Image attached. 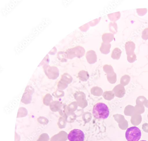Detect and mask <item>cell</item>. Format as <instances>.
<instances>
[{
	"instance_id": "obj_1",
	"label": "cell",
	"mask_w": 148,
	"mask_h": 141,
	"mask_svg": "<svg viewBox=\"0 0 148 141\" xmlns=\"http://www.w3.org/2000/svg\"><path fill=\"white\" fill-rule=\"evenodd\" d=\"M92 114L94 117L97 119H105L108 117L110 111L108 106L105 104L99 102L94 106Z\"/></svg>"
},
{
	"instance_id": "obj_2",
	"label": "cell",
	"mask_w": 148,
	"mask_h": 141,
	"mask_svg": "<svg viewBox=\"0 0 148 141\" xmlns=\"http://www.w3.org/2000/svg\"><path fill=\"white\" fill-rule=\"evenodd\" d=\"M141 136V131L136 126L128 128L125 133V137L127 141H138Z\"/></svg>"
},
{
	"instance_id": "obj_3",
	"label": "cell",
	"mask_w": 148,
	"mask_h": 141,
	"mask_svg": "<svg viewBox=\"0 0 148 141\" xmlns=\"http://www.w3.org/2000/svg\"><path fill=\"white\" fill-rule=\"evenodd\" d=\"M65 55L68 58H73L76 56L80 58L84 55L85 49L82 46H78L67 50L65 52Z\"/></svg>"
},
{
	"instance_id": "obj_4",
	"label": "cell",
	"mask_w": 148,
	"mask_h": 141,
	"mask_svg": "<svg viewBox=\"0 0 148 141\" xmlns=\"http://www.w3.org/2000/svg\"><path fill=\"white\" fill-rule=\"evenodd\" d=\"M43 68L46 75L49 79L55 80L59 77V71L57 67L45 64Z\"/></svg>"
},
{
	"instance_id": "obj_5",
	"label": "cell",
	"mask_w": 148,
	"mask_h": 141,
	"mask_svg": "<svg viewBox=\"0 0 148 141\" xmlns=\"http://www.w3.org/2000/svg\"><path fill=\"white\" fill-rule=\"evenodd\" d=\"M34 89L30 85L27 86L23 95L21 101L26 105L31 103L32 101V95L34 93Z\"/></svg>"
},
{
	"instance_id": "obj_6",
	"label": "cell",
	"mask_w": 148,
	"mask_h": 141,
	"mask_svg": "<svg viewBox=\"0 0 148 141\" xmlns=\"http://www.w3.org/2000/svg\"><path fill=\"white\" fill-rule=\"evenodd\" d=\"M84 132L79 129H74L71 131L68 136L69 141H84Z\"/></svg>"
},
{
	"instance_id": "obj_7",
	"label": "cell",
	"mask_w": 148,
	"mask_h": 141,
	"mask_svg": "<svg viewBox=\"0 0 148 141\" xmlns=\"http://www.w3.org/2000/svg\"><path fill=\"white\" fill-rule=\"evenodd\" d=\"M113 91L114 92L115 96L120 98L124 97L126 93L124 86L121 84L116 85L114 88Z\"/></svg>"
},
{
	"instance_id": "obj_8",
	"label": "cell",
	"mask_w": 148,
	"mask_h": 141,
	"mask_svg": "<svg viewBox=\"0 0 148 141\" xmlns=\"http://www.w3.org/2000/svg\"><path fill=\"white\" fill-rule=\"evenodd\" d=\"M86 57L88 62L90 64H94L97 61V56L93 50L88 51L86 54Z\"/></svg>"
},
{
	"instance_id": "obj_9",
	"label": "cell",
	"mask_w": 148,
	"mask_h": 141,
	"mask_svg": "<svg viewBox=\"0 0 148 141\" xmlns=\"http://www.w3.org/2000/svg\"><path fill=\"white\" fill-rule=\"evenodd\" d=\"M125 47L127 56L134 53L135 45L133 42L131 41L127 42L125 44Z\"/></svg>"
},
{
	"instance_id": "obj_10",
	"label": "cell",
	"mask_w": 148,
	"mask_h": 141,
	"mask_svg": "<svg viewBox=\"0 0 148 141\" xmlns=\"http://www.w3.org/2000/svg\"><path fill=\"white\" fill-rule=\"evenodd\" d=\"M114 35L110 33H104L102 35L103 43L106 44H109L114 39Z\"/></svg>"
},
{
	"instance_id": "obj_11",
	"label": "cell",
	"mask_w": 148,
	"mask_h": 141,
	"mask_svg": "<svg viewBox=\"0 0 148 141\" xmlns=\"http://www.w3.org/2000/svg\"><path fill=\"white\" fill-rule=\"evenodd\" d=\"M111 47L110 44H106L103 42L101 43L100 50L102 54L107 55L110 53Z\"/></svg>"
},
{
	"instance_id": "obj_12",
	"label": "cell",
	"mask_w": 148,
	"mask_h": 141,
	"mask_svg": "<svg viewBox=\"0 0 148 141\" xmlns=\"http://www.w3.org/2000/svg\"><path fill=\"white\" fill-rule=\"evenodd\" d=\"M53 97L50 94H47L43 99V104L47 106H50L53 101Z\"/></svg>"
},
{
	"instance_id": "obj_13",
	"label": "cell",
	"mask_w": 148,
	"mask_h": 141,
	"mask_svg": "<svg viewBox=\"0 0 148 141\" xmlns=\"http://www.w3.org/2000/svg\"><path fill=\"white\" fill-rule=\"evenodd\" d=\"M122 51L119 48H115L112 51L111 57L114 60H119L121 56Z\"/></svg>"
},
{
	"instance_id": "obj_14",
	"label": "cell",
	"mask_w": 148,
	"mask_h": 141,
	"mask_svg": "<svg viewBox=\"0 0 148 141\" xmlns=\"http://www.w3.org/2000/svg\"><path fill=\"white\" fill-rule=\"evenodd\" d=\"M61 105V103L59 101H53L50 106V109L53 112H56L58 111Z\"/></svg>"
},
{
	"instance_id": "obj_15",
	"label": "cell",
	"mask_w": 148,
	"mask_h": 141,
	"mask_svg": "<svg viewBox=\"0 0 148 141\" xmlns=\"http://www.w3.org/2000/svg\"><path fill=\"white\" fill-rule=\"evenodd\" d=\"M28 114V110L25 108L21 107L19 108L17 118L25 117Z\"/></svg>"
},
{
	"instance_id": "obj_16",
	"label": "cell",
	"mask_w": 148,
	"mask_h": 141,
	"mask_svg": "<svg viewBox=\"0 0 148 141\" xmlns=\"http://www.w3.org/2000/svg\"><path fill=\"white\" fill-rule=\"evenodd\" d=\"M131 79L130 76L128 75H125L122 77L120 83L122 85L125 86L128 84Z\"/></svg>"
},
{
	"instance_id": "obj_17",
	"label": "cell",
	"mask_w": 148,
	"mask_h": 141,
	"mask_svg": "<svg viewBox=\"0 0 148 141\" xmlns=\"http://www.w3.org/2000/svg\"><path fill=\"white\" fill-rule=\"evenodd\" d=\"M147 100V99L144 96H139L138 97L136 100V105H143L145 102Z\"/></svg>"
},
{
	"instance_id": "obj_18",
	"label": "cell",
	"mask_w": 148,
	"mask_h": 141,
	"mask_svg": "<svg viewBox=\"0 0 148 141\" xmlns=\"http://www.w3.org/2000/svg\"><path fill=\"white\" fill-rule=\"evenodd\" d=\"M50 138L47 134L43 133L39 136L36 141H49Z\"/></svg>"
},
{
	"instance_id": "obj_19",
	"label": "cell",
	"mask_w": 148,
	"mask_h": 141,
	"mask_svg": "<svg viewBox=\"0 0 148 141\" xmlns=\"http://www.w3.org/2000/svg\"><path fill=\"white\" fill-rule=\"evenodd\" d=\"M127 60L128 62L132 63L137 60V56L135 53L127 56Z\"/></svg>"
},
{
	"instance_id": "obj_20",
	"label": "cell",
	"mask_w": 148,
	"mask_h": 141,
	"mask_svg": "<svg viewBox=\"0 0 148 141\" xmlns=\"http://www.w3.org/2000/svg\"><path fill=\"white\" fill-rule=\"evenodd\" d=\"M39 123L41 124H47L49 122L48 120L44 117H40L37 119Z\"/></svg>"
},
{
	"instance_id": "obj_21",
	"label": "cell",
	"mask_w": 148,
	"mask_h": 141,
	"mask_svg": "<svg viewBox=\"0 0 148 141\" xmlns=\"http://www.w3.org/2000/svg\"><path fill=\"white\" fill-rule=\"evenodd\" d=\"M52 95L56 98H59L64 96V92H63L60 90H57L53 93Z\"/></svg>"
},
{
	"instance_id": "obj_22",
	"label": "cell",
	"mask_w": 148,
	"mask_h": 141,
	"mask_svg": "<svg viewBox=\"0 0 148 141\" xmlns=\"http://www.w3.org/2000/svg\"><path fill=\"white\" fill-rule=\"evenodd\" d=\"M142 37L145 40L148 39V28L144 29L142 33Z\"/></svg>"
},
{
	"instance_id": "obj_23",
	"label": "cell",
	"mask_w": 148,
	"mask_h": 141,
	"mask_svg": "<svg viewBox=\"0 0 148 141\" xmlns=\"http://www.w3.org/2000/svg\"><path fill=\"white\" fill-rule=\"evenodd\" d=\"M144 104L146 107L148 108V100L145 102Z\"/></svg>"
},
{
	"instance_id": "obj_24",
	"label": "cell",
	"mask_w": 148,
	"mask_h": 141,
	"mask_svg": "<svg viewBox=\"0 0 148 141\" xmlns=\"http://www.w3.org/2000/svg\"><path fill=\"white\" fill-rule=\"evenodd\" d=\"M146 141V140H141V141Z\"/></svg>"
},
{
	"instance_id": "obj_25",
	"label": "cell",
	"mask_w": 148,
	"mask_h": 141,
	"mask_svg": "<svg viewBox=\"0 0 148 141\" xmlns=\"http://www.w3.org/2000/svg\"></svg>"
}]
</instances>
